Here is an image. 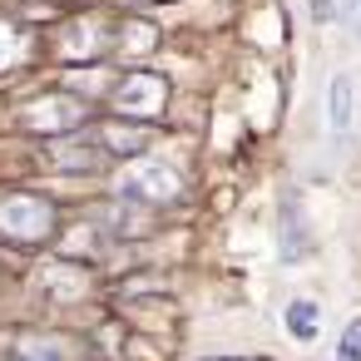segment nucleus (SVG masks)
Returning a JSON list of instances; mask_svg holds the SVG:
<instances>
[{"label":"nucleus","mask_w":361,"mask_h":361,"mask_svg":"<svg viewBox=\"0 0 361 361\" xmlns=\"http://www.w3.org/2000/svg\"><path fill=\"white\" fill-rule=\"evenodd\" d=\"M65 55H70V60H90V55H99V25H94V20H80V25H70Z\"/></svg>","instance_id":"1a4fd4ad"},{"label":"nucleus","mask_w":361,"mask_h":361,"mask_svg":"<svg viewBox=\"0 0 361 361\" xmlns=\"http://www.w3.org/2000/svg\"><path fill=\"white\" fill-rule=\"evenodd\" d=\"M124 35H129V45H134V55H144V50L154 45V25H124Z\"/></svg>","instance_id":"4468645a"},{"label":"nucleus","mask_w":361,"mask_h":361,"mask_svg":"<svg viewBox=\"0 0 361 361\" xmlns=\"http://www.w3.org/2000/svg\"><path fill=\"white\" fill-rule=\"evenodd\" d=\"M80 124H85V99H75V94H45L20 109V129H30V134L60 139V134H75Z\"/></svg>","instance_id":"20e7f679"},{"label":"nucleus","mask_w":361,"mask_h":361,"mask_svg":"<svg viewBox=\"0 0 361 361\" xmlns=\"http://www.w3.org/2000/svg\"><path fill=\"white\" fill-rule=\"evenodd\" d=\"M60 213L45 193H6L0 198V233L11 243H45L55 233Z\"/></svg>","instance_id":"f257e3e1"},{"label":"nucleus","mask_w":361,"mask_h":361,"mask_svg":"<svg viewBox=\"0 0 361 361\" xmlns=\"http://www.w3.org/2000/svg\"><path fill=\"white\" fill-rule=\"evenodd\" d=\"M331 134H346L351 129V75H336L331 80Z\"/></svg>","instance_id":"6e6552de"},{"label":"nucleus","mask_w":361,"mask_h":361,"mask_svg":"<svg viewBox=\"0 0 361 361\" xmlns=\"http://www.w3.org/2000/svg\"><path fill=\"white\" fill-rule=\"evenodd\" d=\"M317 322H322L317 302H287V331H292L297 341H312V336H317Z\"/></svg>","instance_id":"9d476101"},{"label":"nucleus","mask_w":361,"mask_h":361,"mask_svg":"<svg viewBox=\"0 0 361 361\" xmlns=\"http://www.w3.org/2000/svg\"><path fill=\"white\" fill-rule=\"evenodd\" d=\"M16 55H20V35H16V25L0 20V70L16 65Z\"/></svg>","instance_id":"ddd939ff"},{"label":"nucleus","mask_w":361,"mask_h":361,"mask_svg":"<svg viewBox=\"0 0 361 361\" xmlns=\"http://www.w3.org/2000/svg\"><path fill=\"white\" fill-rule=\"evenodd\" d=\"M45 159L60 169V173H99V164L109 159L94 139H85V134H60L50 149H45Z\"/></svg>","instance_id":"39448f33"},{"label":"nucleus","mask_w":361,"mask_h":361,"mask_svg":"<svg viewBox=\"0 0 361 361\" xmlns=\"http://www.w3.org/2000/svg\"><path fill=\"white\" fill-rule=\"evenodd\" d=\"M346 11H356L351 20H356V30H361V0H346Z\"/></svg>","instance_id":"dca6fc26"},{"label":"nucleus","mask_w":361,"mask_h":361,"mask_svg":"<svg viewBox=\"0 0 361 361\" xmlns=\"http://www.w3.org/2000/svg\"><path fill=\"white\" fill-rule=\"evenodd\" d=\"M312 20H336V0H312Z\"/></svg>","instance_id":"2eb2a0df"},{"label":"nucleus","mask_w":361,"mask_h":361,"mask_svg":"<svg viewBox=\"0 0 361 361\" xmlns=\"http://www.w3.org/2000/svg\"><path fill=\"white\" fill-rule=\"evenodd\" d=\"M134 6H154V0H134Z\"/></svg>","instance_id":"f3484780"},{"label":"nucleus","mask_w":361,"mask_h":361,"mask_svg":"<svg viewBox=\"0 0 361 361\" xmlns=\"http://www.w3.org/2000/svg\"><path fill=\"white\" fill-rule=\"evenodd\" d=\"M45 282H50V292H55L60 302H75V297L85 292V272H65V267H45Z\"/></svg>","instance_id":"9b49d317"},{"label":"nucleus","mask_w":361,"mask_h":361,"mask_svg":"<svg viewBox=\"0 0 361 361\" xmlns=\"http://www.w3.org/2000/svg\"><path fill=\"white\" fill-rule=\"evenodd\" d=\"M164 104H169V80L154 70H134L114 85V109L124 119H159Z\"/></svg>","instance_id":"7ed1b4c3"},{"label":"nucleus","mask_w":361,"mask_h":361,"mask_svg":"<svg viewBox=\"0 0 361 361\" xmlns=\"http://www.w3.org/2000/svg\"><path fill=\"white\" fill-rule=\"evenodd\" d=\"M16 356L20 361H80V346L70 336H55V331H20Z\"/></svg>","instance_id":"423d86ee"},{"label":"nucleus","mask_w":361,"mask_h":361,"mask_svg":"<svg viewBox=\"0 0 361 361\" xmlns=\"http://www.w3.org/2000/svg\"><path fill=\"white\" fill-rule=\"evenodd\" d=\"M94 144H99L109 159H114V154L134 159V154H144L149 134H144V129H134V124H99V129H94Z\"/></svg>","instance_id":"0eeeda50"},{"label":"nucleus","mask_w":361,"mask_h":361,"mask_svg":"<svg viewBox=\"0 0 361 361\" xmlns=\"http://www.w3.org/2000/svg\"><path fill=\"white\" fill-rule=\"evenodd\" d=\"M178 188H183V178L164 159H134L119 173V198L124 203H173Z\"/></svg>","instance_id":"f03ea898"},{"label":"nucleus","mask_w":361,"mask_h":361,"mask_svg":"<svg viewBox=\"0 0 361 361\" xmlns=\"http://www.w3.org/2000/svg\"><path fill=\"white\" fill-rule=\"evenodd\" d=\"M336 361H361V317L346 322V331H341V341H336Z\"/></svg>","instance_id":"f8f14e48"}]
</instances>
